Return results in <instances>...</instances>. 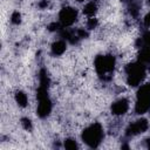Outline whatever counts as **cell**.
<instances>
[{
    "instance_id": "30bf717a",
    "label": "cell",
    "mask_w": 150,
    "mask_h": 150,
    "mask_svg": "<svg viewBox=\"0 0 150 150\" xmlns=\"http://www.w3.org/2000/svg\"><path fill=\"white\" fill-rule=\"evenodd\" d=\"M66 50V42L62 40H59L52 45V53L54 55H61Z\"/></svg>"
},
{
    "instance_id": "d6986e66",
    "label": "cell",
    "mask_w": 150,
    "mask_h": 150,
    "mask_svg": "<svg viewBox=\"0 0 150 150\" xmlns=\"http://www.w3.org/2000/svg\"><path fill=\"white\" fill-rule=\"evenodd\" d=\"M144 25L146 26V27H150V12L145 15V18H144Z\"/></svg>"
},
{
    "instance_id": "ac0fdd59",
    "label": "cell",
    "mask_w": 150,
    "mask_h": 150,
    "mask_svg": "<svg viewBox=\"0 0 150 150\" xmlns=\"http://www.w3.org/2000/svg\"><path fill=\"white\" fill-rule=\"evenodd\" d=\"M22 125H23V128L26 129V130H28V129H30L32 128V123H30V120H28V118H22Z\"/></svg>"
},
{
    "instance_id": "8fae6325",
    "label": "cell",
    "mask_w": 150,
    "mask_h": 150,
    "mask_svg": "<svg viewBox=\"0 0 150 150\" xmlns=\"http://www.w3.org/2000/svg\"><path fill=\"white\" fill-rule=\"evenodd\" d=\"M138 62H141L143 64L150 63V48L149 47H144L141 49V52L138 54Z\"/></svg>"
},
{
    "instance_id": "8992f818",
    "label": "cell",
    "mask_w": 150,
    "mask_h": 150,
    "mask_svg": "<svg viewBox=\"0 0 150 150\" xmlns=\"http://www.w3.org/2000/svg\"><path fill=\"white\" fill-rule=\"evenodd\" d=\"M38 100H39V105H38V110H36L38 116L41 118H45L52 111V102L48 96H43Z\"/></svg>"
},
{
    "instance_id": "277c9868",
    "label": "cell",
    "mask_w": 150,
    "mask_h": 150,
    "mask_svg": "<svg viewBox=\"0 0 150 150\" xmlns=\"http://www.w3.org/2000/svg\"><path fill=\"white\" fill-rule=\"evenodd\" d=\"M77 18V12L71 8V7H64L61 9L60 14H59V19H60V25L62 27H68L71 26Z\"/></svg>"
},
{
    "instance_id": "5b68a950",
    "label": "cell",
    "mask_w": 150,
    "mask_h": 150,
    "mask_svg": "<svg viewBox=\"0 0 150 150\" xmlns=\"http://www.w3.org/2000/svg\"><path fill=\"white\" fill-rule=\"evenodd\" d=\"M149 127V123L144 118H139L135 122H132L131 124H129V127L125 130V135L127 136H136L138 134L144 132Z\"/></svg>"
},
{
    "instance_id": "2e32d148",
    "label": "cell",
    "mask_w": 150,
    "mask_h": 150,
    "mask_svg": "<svg viewBox=\"0 0 150 150\" xmlns=\"http://www.w3.org/2000/svg\"><path fill=\"white\" fill-rule=\"evenodd\" d=\"M20 19H21V15L19 12H14L12 14V22L13 23H19L20 22Z\"/></svg>"
},
{
    "instance_id": "7c38bea8",
    "label": "cell",
    "mask_w": 150,
    "mask_h": 150,
    "mask_svg": "<svg viewBox=\"0 0 150 150\" xmlns=\"http://www.w3.org/2000/svg\"><path fill=\"white\" fill-rule=\"evenodd\" d=\"M96 11H97V6H96V4H95L94 1L88 2V4L83 7V13H84L86 15H88V16H93V15L96 13Z\"/></svg>"
},
{
    "instance_id": "6da1fadb",
    "label": "cell",
    "mask_w": 150,
    "mask_h": 150,
    "mask_svg": "<svg viewBox=\"0 0 150 150\" xmlns=\"http://www.w3.org/2000/svg\"><path fill=\"white\" fill-rule=\"evenodd\" d=\"M103 139V128L100 123H93L82 132V141L90 148H96Z\"/></svg>"
},
{
    "instance_id": "52a82bcc",
    "label": "cell",
    "mask_w": 150,
    "mask_h": 150,
    "mask_svg": "<svg viewBox=\"0 0 150 150\" xmlns=\"http://www.w3.org/2000/svg\"><path fill=\"white\" fill-rule=\"evenodd\" d=\"M128 109H129V103L125 98H120L116 102H114L111 105V112L117 116L124 115L128 111Z\"/></svg>"
},
{
    "instance_id": "e0dca14e",
    "label": "cell",
    "mask_w": 150,
    "mask_h": 150,
    "mask_svg": "<svg viewBox=\"0 0 150 150\" xmlns=\"http://www.w3.org/2000/svg\"><path fill=\"white\" fill-rule=\"evenodd\" d=\"M88 28L89 29H93V28H95L96 26H97V20L95 19V18H90L89 20H88Z\"/></svg>"
},
{
    "instance_id": "44dd1931",
    "label": "cell",
    "mask_w": 150,
    "mask_h": 150,
    "mask_svg": "<svg viewBox=\"0 0 150 150\" xmlns=\"http://www.w3.org/2000/svg\"><path fill=\"white\" fill-rule=\"evenodd\" d=\"M149 2H150V0H149Z\"/></svg>"
},
{
    "instance_id": "ffe728a7",
    "label": "cell",
    "mask_w": 150,
    "mask_h": 150,
    "mask_svg": "<svg viewBox=\"0 0 150 150\" xmlns=\"http://www.w3.org/2000/svg\"><path fill=\"white\" fill-rule=\"evenodd\" d=\"M77 1H80V2H81V1H84V0H77Z\"/></svg>"
},
{
    "instance_id": "7a4b0ae2",
    "label": "cell",
    "mask_w": 150,
    "mask_h": 150,
    "mask_svg": "<svg viewBox=\"0 0 150 150\" xmlns=\"http://www.w3.org/2000/svg\"><path fill=\"white\" fill-rule=\"evenodd\" d=\"M127 73V81L131 87H136L141 84V82L145 77V67L141 62H135L125 68Z\"/></svg>"
},
{
    "instance_id": "ba28073f",
    "label": "cell",
    "mask_w": 150,
    "mask_h": 150,
    "mask_svg": "<svg viewBox=\"0 0 150 150\" xmlns=\"http://www.w3.org/2000/svg\"><path fill=\"white\" fill-rule=\"evenodd\" d=\"M149 110H150V101L137 98L136 104H135V111H136L137 114L142 115V114H145V112L149 111Z\"/></svg>"
},
{
    "instance_id": "5bb4252c",
    "label": "cell",
    "mask_w": 150,
    "mask_h": 150,
    "mask_svg": "<svg viewBox=\"0 0 150 150\" xmlns=\"http://www.w3.org/2000/svg\"><path fill=\"white\" fill-rule=\"evenodd\" d=\"M138 42L141 43L142 48H144V47H149V48H150V30L145 32V33L142 35V38L139 39Z\"/></svg>"
},
{
    "instance_id": "4fadbf2b",
    "label": "cell",
    "mask_w": 150,
    "mask_h": 150,
    "mask_svg": "<svg viewBox=\"0 0 150 150\" xmlns=\"http://www.w3.org/2000/svg\"><path fill=\"white\" fill-rule=\"evenodd\" d=\"M15 101H16V103L20 107H26L27 105V102H28V98H27V95L23 91H16V94H15Z\"/></svg>"
},
{
    "instance_id": "3957f363",
    "label": "cell",
    "mask_w": 150,
    "mask_h": 150,
    "mask_svg": "<svg viewBox=\"0 0 150 150\" xmlns=\"http://www.w3.org/2000/svg\"><path fill=\"white\" fill-rule=\"evenodd\" d=\"M115 67V57L112 55H98L95 59V69L102 77L110 75Z\"/></svg>"
},
{
    "instance_id": "9a60e30c",
    "label": "cell",
    "mask_w": 150,
    "mask_h": 150,
    "mask_svg": "<svg viewBox=\"0 0 150 150\" xmlns=\"http://www.w3.org/2000/svg\"><path fill=\"white\" fill-rule=\"evenodd\" d=\"M63 146L66 149H69V150H75L77 148V144H76V142L73 138H67L63 142Z\"/></svg>"
},
{
    "instance_id": "9c48e42d",
    "label": "cell",
    "mask_w": 150,
    "mask_h": 150,
    "mask_svg": "<svg viewBox=\"0 0 150 150\" xmlns=\"http://www.w3.org/2000/svg\"><path fill=\"white\" fill-rule=\"evenodd\" d=\"M137 98L150 101V83L143 84L137 91Z\"/></svg>"
}]
</instances>
